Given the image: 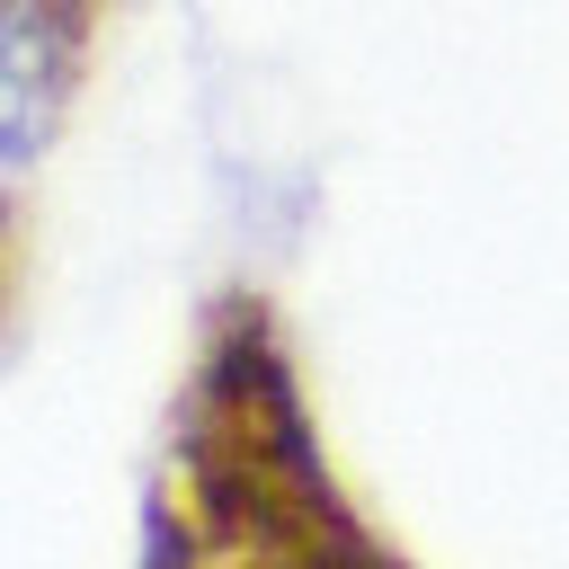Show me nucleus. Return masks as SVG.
<instances>
[{
  "mask_svg": "<svg viewBox=\"0 0 569 569\" xmlns=\"http://www.w3.org/2000/svg\"><path fill=\"white\" fill-rule=\"evenodd\" d=\"M133 569H427L347 480L293 311L249 276L213 284L187 329Z\"/></svg>",
  "mask_w": 569,
  "mask_h": 569,
  "instance_id": "obj_1",
  "label": "nucleus"
},
{
  "mask_svg": "<svg viewBox=\"0 0 569 569\" xmlns=\"http://www.w3.org/2000/svg\"><path fill=\"white\" fill-rule=\"evenodd\" d=\"M142 0H0V356L27 329L62 151Z\"/></svg>",
  "mask_w": 569,
  "mask_h": 569,
  "instance_id": "obj_2",
  "label": "nucleus"
}]
</instances>
